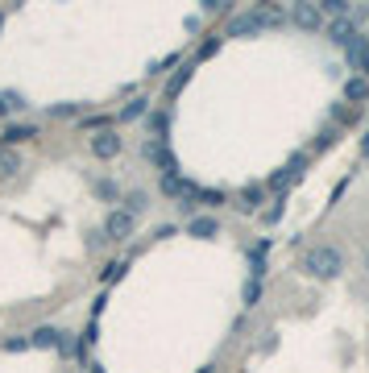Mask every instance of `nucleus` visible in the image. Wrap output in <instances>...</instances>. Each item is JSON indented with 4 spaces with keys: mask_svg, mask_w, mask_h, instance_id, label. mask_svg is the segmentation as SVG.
Listing matches in <instances>:
<instances>
[{
    "mask_svg": "<svg viewBox=\"0 0 369 373\" xmlns=\"http://www.w3.org/2000/svg\"><path fill=\"white\" fill-rule=\"evenodd\" d=\"M345 270V257H341V249L332 245H311L303 253V274L307 278H316V282H328V278H336V274Z\"/></svg>",
    "mask_w": 369,
    "mask_h": 373,
    "instance_id": "nucleus-1",
    "label": "nucleus"
},
{
    "mask_svg": "<svg viewBox=\"0 0 369 373\" xmlns=\"http://www.w3.org/2000/svg\"><path fill=\"white\" fill-rule=\"evenodd\" d=\"M282 17L274 13V9H253V13H241V17H232V33L237 38H245V33H257V29H270L278 25Z\"/></svg>",
    "mask_w": 369,
    "mask_h": 373,
    "instance_id": "nucleus-2",
    "label": "nucleus"
},
{
    "mask_svg": "<svg viewBox=\"0 0 369 373\" xmlns=\"http://www.w3.org/2000/svg\"><path fill=\"white\" fill-rule=\"evenodd\" d=\"M133 228H137V216H129V212H108V220H104V237L108 241H129L133 237Z\"/></svg>",
    "mask_w": 369,
    "mask_h": 373,
    "instance_id": "nucleus-3",
    "label": "nucleus"
},
{
    "mask_svg": "<svg viewBox=\"0 0 369 373\" xmlns=\"http://www.w3.org/2000/svg\"><path fill=\"white\" fill-rule=\"evenodd\" d=\"M92 153H96V158H104V162H108V158H117V153H121V137L104 129L100 137H92Z\"/></svg>",
    "mask_w": 369,
    "mask_h": 373,
    "instance_id": "nucleus-4",
    "label": "nucleus"
},
{
    "mask_svg": "<svg viewBox=\"0 0 369 373\" xmlns=\"http://www.w3.org/2000/svg\"><path fill=\"white\" fill-rule=\"evenodd\" d=\"M291 17H295V25H303V29H320V25H323L320 4H295V9H291Z\"/></svg>",
    "mask_w": 369,
    "mask_h": 373,
    "instance_id": "nucleus-5",
    "label": "nucleus"
},
{
    "mask_svg": "<svg viewBox=\"0 0 369 373\" xmlns=\"http://www.w3.org/2000/svg\"><path fill=\"white\" fill-rule=\"evenodd\" d=\"M323 33H328V42H336V46H348V42L357 38V33H353V21H348V17H336V21L323 29Z\"/></svg>",
    "mask_w": 369,
    "mask_h": 373,
    "instance_id": "nucleus-6",
    "label": "nucleus"
},
{
    "mask_svg": "<svg viewBox=\"0 0 369 373\" xmlns=\"http://www.w3.org/2000/svg\"><path fill=\"white\" fill-rule=\"evenodd\" d=\"M29 137H38L33 124H9L4 129V146H17V141H29Z\"/></svg>",
    "mask_w": 369,
    "mask_h": 373,
    "instance_id": "nucleus-7",
    "label": "nucleus"
},
{
    "mask_svg": "<svg viewBox=\"0 0 369 373\" xmlns=\"http://www.w3.org/2000/svg\"><path fill=\"white\" fill-rule=\"evenodd\" d=\"M187 232H191V237H216V232H220V224L212 220V216H196V220L187 224Z\"/></svg>",
    "mask_w": 369,
    "mask_h": 373,
    "instance_id": "nucleus-8",
    "label": "nucleus"
},
{
    "mask_svg": "<svg viewBox=\"0 0 369 373\" xmlns=\"http://www.w3.org/2000/svg\"><path fill=\"white\" fill-rule=\"evenodd\" d=\"M17 171H21V158L13 149H0V178H17Z\"/></svg>",
    "mask_w": 369,
    "mask_h": 373,
    "instance_id": "nucleus-9",
    "label": "nucleus"
},
{
    "mask_svg": "<svg viewBox=\"0 0 369 373\" xmlns=\"http://www.w3.org/2000/svg\"><path fill=\"white\" fill-rule=\"evenodd\" d=\"M345 99H353V104H357V99H369V79H365V75L345 83Z\"/></svg>",
    "mask_w": 369,
    "mask_h": 373,
    "instance_id": "nucleus-10",
    "label": "nucleus"
},
{
    "mask_svg": "<svg viewBox=\"0 0 369 373\" xmlns=\"http://www.w3.org/2000/svg\"><path fill=\"white\" fill-rule=\"evenodd\" d=\"M146 207H149V195H146V191H129V195H124V212H129V216H141Z\"/></svg>",
    "mask_w": 369,
    "mask_h": 373,
    "instance_id": "nucleus-11",
    "label": "nucleus"
},
{
    "mask_svg": "<svg viewBox=\"0 0 369 373\" xmlns=\"http://www.w3.org/2000/svg\"><path fill=\"white\" fill-rule=\"evenodd\" d=\"M29 345L33 348H54L58 345V332H54V328H38V332L29 336Z\"/></svg>",
    "mask_w": 369,
    "mask_h": 373,
    "instance_id": "nucleus-12",
    "label": "nucleus"
},
{
    "mask_svg": "<svg viewBox=\"0 0 369 373\" xmlns=\"http://www.w3.org/2000/svg\"><path fill=\"white\" fill-rule=\"evenodd\" d=\"M320 13H328V17H348L353 4H348V0H320Z\"/></svg>",
    "mask_w": 369,
    "mask_h": 373,
    "instance_id": "nucleus-13",
    "label": "nucleus"
},
{
    "mask_svg": "<svg viewBox=\"0 0 369 373\" xmlns=\"http://www.w3.org/2000/svg\"><path fill=\"white\" fill-rule=\"evenodd\" d=\"M146 108H149V104L137 96V99H133V104H129V108L121 112V121H137V117H146Z\"/></svg>",
    "mask_w": 369,
    "mask_h": 373,
    "instance_id": "nucleus-14",
    "label": "nucleus"
},
{
    "mask_svg": "<svg viewBox=\"0 0 369 373\" xmlns=\"http://www.w3.org/2000/svg\"><path fill=\"white\" fill-rule=\"evenodd\" d=\"M257 295H262V286H257V278H249V282H245V307H253Z\"/></svg>",
    "mask_w": 369,
    "mask_h": 373,
    "instance_id": "nucleus-15",
    "label": "nucleus"
},
{
    "mask_svg": "<svg viewBox=\"0 0 369 373\" xmlns=\"http://www.w3.org/2000/svg\"><path fill=\"white\" fill-rule=\"evenodd\" d=\"M257 199H262V191H245V199H241V207H245V212H253V207H257Z\"/></svg>",
    "mask_w": 369,
    "mask_h": 373,
    "instance_id": "nucleus-16",
    "label": "nucleus"
},
{
    "mask_svg": "<svg viewBox=\"0 0 369 373\" xmlns=\"http://www.w3.org/2000/svg\"><path fill=\"white\" fill-rule=\"evenodd\" d=\"M75 112H79L75 104H58V108H54V117H75Z\"/></svg>",
    "mask_w": 369,
    "mask_h": 373,
    "instance_id": "nucleus-17",
    "label": "nucleus"
},
{
    "mask_svg": "<svg viewBox=\"0 0 369 373\" xmlns=\"http://www.w3.org/2000/svg\"><path fill=\"white\" fill-rule=\"evenodd\" d=\"M100 195H104V199H117V183H100Z\"/></svg>",
    "mask_w": 369,
    "mask_h": 373,
    "instance_id": "nucleus-18",
    "label": "nucleus"
},
{
    "mask_svg": "<svg viewBox=\"0 0 369 373\" xmlns=\"http://www.w3.org/2000/svg\"><path fill=\"white\" fill-rule=\"evenodd\" d=\"M9 108H17V96H0V117H4Z\"/></svg>",
    "mask_w": 369,
    "mask_h": 373,
    "instance_id": "nucleus-19",
    "label": "nucleus"
},
{
    "mask_svg": "<svg viewBox=\"0 0 369 373\" xmlns=\"http://www.w3.org/2000/svg\"><path fill=\"white\" fill-rule=\"evenodd\" d=\"M21 348H29V340H25V336H17V340H9V352H21Z\"/></svg>",
    "mask_w": 369,
    "mask_h": 373,
    "instance_id": "nucleus-20",
    "label": "nucleus"
},
{
    "mask_svg": "<svg viewBox=\"0 0 369 373\" xmlns=\"http://www.w3.org/2000/svg\"><path fill=\"white\" fill-rule=\"evenodd\" d=\"M361 67H365V79H369V54H365V58H361Z\"/></svg>",
    "mask_w": 369,
    "mask_h": 373,
    "instance_id": "nucleus-21",
    "label": "nucleus"
},
{
    "mask_svg": "<svg viewBox=\"0 0 369 373\" xmlns=\"http://www.w3.org/2000/svg\"><path fill=\"white\" fill-rule=\"evenodd\" d=\"M361 149H365V153H369V137H365V141H361Z\"/></svg>",
    "mask_w": 369,
    "mask_h": 373,
    "instance_id": "nucleus-22",
    "label": "nucleus"
},
{
    "mask_svg": "<svg viewBox=\"0 0 369 373\" xmlns=\"http://www.w3.org/2000/svg\"><path fill=\"white\" fill-rule=\"evenodd\" d=\"M199 373H216V369H212V365H208V369H199Z\"/></svg>",
    "mask_w": 369,
    "mask_h": 373,
    "instance_id": "nucleus-23",
    "label": "nucleus"
},
{
    "mask_svg": "<svg viewBox=\"0 0 369 373\" xmlns=\"http://www.w3.org/2000/svg\"><path fill=\"white\" fill-rule=\"evenodd\" d=\"M365 270H369V253H365Z\"/></svg>",
    "mask_w": 369,
    "mask_h": 373,
    "instance_id": "nucleus-24",
    "label": "nucleus"
},
{
    "mask_svg": "<svg viewBox=\"0 0 369 373\" xmlns=\"http://www.w3.org/2000/svg\"><path fill=\"white\" fill-rule=\"evenodd\" d=\"M0 25H4V13H0Z\"/></svg>",
    "mask_w": 369,
    "mask_h": 373,
    "instance_id": "nucleus-25",
    "label": "nucleus"
}]
</instances>
